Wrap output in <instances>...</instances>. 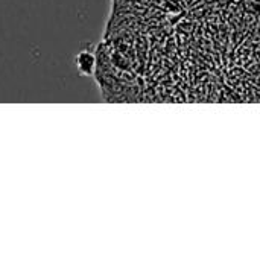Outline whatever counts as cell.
Returning <instances> with one entry per match:
<instances>
[{"mask_svg":"<svg viewBox=\"0 0 260 260\" xmlns=\"http://www.w3.org/2000/svg\"><path fill=\"white\" fill-rule=\"evenodd\" d=\"M75 64H76L78 72L82 76H90V75H93L94 67H96V56L90 50H82L76 55Z\"/></svg>","mask_w":260,"mask_h":260,"instance_id":"obj_1","label":"cell"}]
</instances>
